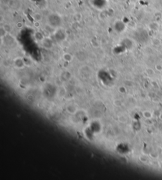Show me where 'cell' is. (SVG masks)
Here are the masks:
<instances>
[{"mask_svg":"<svg viewBox=\"0 0 162 180\" xmlns=\"http://www.w3.org/2000/svg\"><path fill=\"white\" fill-rule=\"evenodd\" d=\"M143 114H144V116H145V117L146 118H151L152 117V114L150 112H148V111L144 112Z\"/></svg>","mask_w":162,"mask_h":180,"instance_id":"2","label":"cell"},{"mask_svg":"<svg viewBox=\"0 0 162 180\" xmlns=\"http://www.w3.org/2000/svg\"><path fill=\"white\" fill-rule=\"evenodd\" d=\"M47 22L48 25L53 28H57L61 26L62 20L61 17L58 14L52 13L48 17Z\"/></svg>","mask_w":162,"mask_h":180,"instance_id":"1","label":"cell"}]
</instances>
